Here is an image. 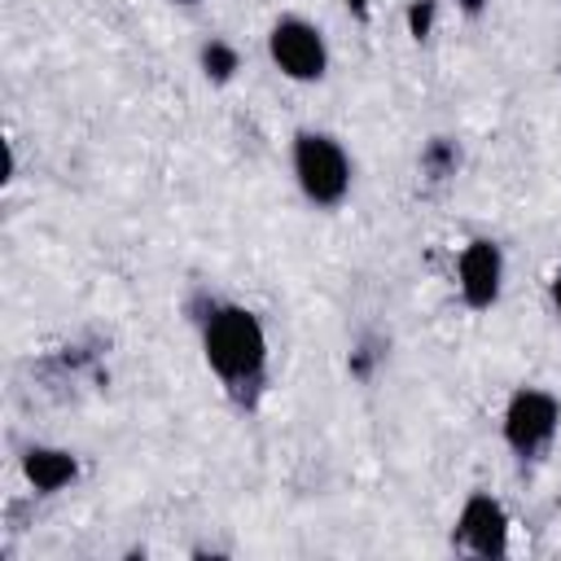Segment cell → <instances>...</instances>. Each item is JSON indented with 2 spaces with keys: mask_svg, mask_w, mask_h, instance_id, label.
I'll use <instances>...</instances> for the list:
<instances>
[{
  "mask_svg": "<svg viewBox=\"0 0 561 561\" xmlns=\"http://www.w3.org/2000/svg\"><path fill=\"white\" fill-rule=\"evenodd\" d=\"M202 359L228 394L250 399L267 377V329L241 302H210L202 316Z\"/></svg>",
  "mask_w": 561,
  "mask_h": 561,
  "instance_id": "1",
  "label": "cell"
},
{
  "mask_svg": "<svg viewBox=\"0 0 561 561\" xmlns=\"http://www.w3.org/2000/svg\"><path fill=\"white\" fill-rule=\"evenodd\" d=\"M289 171H294L298 193L316 210H333V206H342L351 197L355 167H351L346 145L337 136H329V131H316V127L294 131V140H289Z\"/></svg>",
  "mask_w": 561,
  "mask_h": 561,
  "instance_id": "2",
  "label": "cell"
},
{
  "mask_svg": "<svg viewBox=\"0 0 561 561\" xmlns=\"http://www.w3.org/2000/svg\"><path fill=\"white\" fill-rule=\"evenodd\" d=\"M561 430V399L543 386H517L504 403L500 434L517 460H539Z\"/></svg>",
  "mask_w": 561,
  "mask_h": 561,
  "instance_id": "3",
  "label": "cell"
},
{
  "mask_svg": "<svg viewBox=\"0 0 561 561\" xmlns=\"http://www.w3.org/2000/svg\"><path fill=\"white\" fill-rule=\"evenodd\" d=\"M267 57L272 66L294 83H320L329 70V44L324 31L298 13H280L267 26Z\"/></svg>",
  "mask_w": 561,
  "mask_h": 561,
  "instance_id": "4",
  "label": "cell"
},
{
  "mask_svg": "<svg viewBox=\"0 0 561 561\" xmlns=\"http://www.w3.org/2000/svg\"><path fill=\"white\" fill-rule=\"evenodd\" d=\"M451 543L469 557H482V561L508 557V513H504V504L486 491H473L456 513Z\"/></svg>",
  "mask_w": 561,
  "mask_h": 561,
  "instance_id": "5",
  "label": "cell"
},
{
  "mask_svg": "<svg viewBox=\"0 0 561 561\" xmlns=\"http://www.w3.org/2000/svg\"><path fill=\"white\" fill-rule=\"evenodd\" d=\"M456 289L469 311H491L504 294V250L491 237H473L456 254Z\"/></svg>",
  "mask_w": 561,
  "mask_h": 561,
  "instance_id": "6",
  "label": "cell"
},
{
  "mask_svg": "<svg viewBox=\"0 0 561 561\" xmlns=\"http://www.w3.org/2000/svg\"><path fill=\"white\" fill-rule=\"evenodd\" d=\"M22 478H26L39 495H57V491H66V486L79 478V460H75V451H66V447L35 443V447L22 451Z\"/></svg>",
  "mask_w": 561,
  "mask_h": 561,
  "instance_id": "7",
  "label": "cell"
},
{
  "mask_svg": "<svg viewBox=\"0 0 561 561\" xmlns=\"http://www.w3.org/2000/svg\"><path fill=\"white\" fill-rule=\"evenodd\" d=\"M237 66H241V57H237V48H232L228 39H210V44L202 48V70H206V79L228 83Z\"/></svg>",
  "mask_w": 561,
  "mask_h": 561,
  "instance_id": "8",
  "label": "cell"
},
{
  "mask_svg": "<svg viewBox=\"0 0 561 561\" xmlns=\"http://www.w3.org/2000/svg\"><path fill=\"white\" fill-rule=\"evenodd\" d=\"M434 9H438L434 0H412V4H408V31H412L416 39L430 35V26H434Z\"/></svg>",
  "mask_w": 561,
  "mask_h": 561,
  "instance_id": "9",
  "label": "cell"
},
{
  "mask_svg": "<svg viewBox=\"0 0 561 561\" xmlns=\"http://www.w3.org/2000/svg\"><path fill=\"white\" fill-rule=\"evenodd\" d=\"M548 298H552V311H557V320H561V267H557L552 280H548Z\"/></svg>",
  "mask_w": 561,
  "mask_h": 561,
  "instance_id": "10",
  "label": "cell"
},
{
  "mask_svg": "<svg viewBox=\"0 0 561 561\" xmlns=\"http://www.w3.org/2000/svg\"><path fill=\"white\" fill-rule=\"evenodd\" d=\"M346 9H351L359 22H368V0H346Z\"/></svg>",
  "mask_w": 561,
  "mask_h": 561,
  "instance_id": "11",
  "label": "cell"
},
{
  "mask_svg": "<svg viewBox=\"0 0 561 561\" xmlns=\"http://www.w3.org/2000/svg\"><path fill=\"white\" fill-rule=\"evenodd\" d=\"M465 9H469V13H478V9H482V0H465Z\"/></svg>",
  "mask_w": 561,
  "mask_h": 561,
  "instance_id": "12",
  "label": "cell"
},
{
  "mask_svg": "<svg viewBox=\"0 0 561 561\" xmlns=\"http://www.w3.org/2000/svg\"><path fill=\"white\" fill-rule=\"evenodd\" d=\"M171 4H193V0H171Z\"/></svg>",
  "mask_w": 561,
  "mask_h": 561,
  "instance_id": "13",
  "label": "cell"
}]
</instances>
